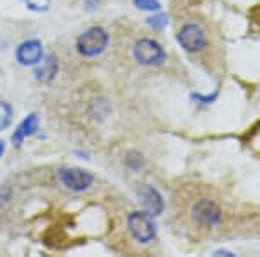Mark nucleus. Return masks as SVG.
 Listing matches in <instances>:
<instances>
[{
    "mask_svg": "<svg viewBox=\"0 0 260 257\" xmlns=\"http://www.w3.org/2000/svg\"><path fill=\"white\" fill-rule=\"evenodd\" d=\"M108 42H110V37H108L106 30H103L99 26H92L78 37L77 49L82 56L95 58L108 47Z\"/></svg>",
    "mask_w": 260,
    "mask_h": 257,
    "instance_id": "f257e3e1",
    "label": "nucleus"
},
{
    "mask_svg": "<svg viewBox=\"0 0 260 257\" xmlns=\"http://www.w3.org/2000/svg\"><path fill=\"white\" fill-rule=\"evenodd\" d=\"M128 231L134 240L139 243H149L156 237V227L153 224V219L146 212H132L127 219Z\"/></svg>",
    "mask_w": 260,
    "mask_h": 257,
    "instance_id": "f03ea898",
    "label": "nucleus"
},
{
    "mask_svg": "<svg viewBox=\"0 0 260 257\" xmlns=\"http://www.w3.org/2000/svg\"><path fill=\"white\" fill-rule=\"evenodd\" d=\"M134 58L139 65L144 66H158L165 61V50L156 40L141 39L134 45Z\"/></svg>",
    "mask_w": 260,
    "mask_h": 257,
    "instance_id": "7ed1b4c3",
    "label": "nucleus"
},
{
    "mask_svg": "<svg viewBox=\"0 0 260 257\" xmlns=\"http://www.w3.org/2000/svg\"><path fill=\"white\" fill-rule=\"evenodd\" d=\"M191 217L200 226H215L220 222L222 212L215 202L208 200V198H200L191 207Z\"/></svg>",
    "mask_w": 260,
    "mask_h": 257,
    "instance_id": "20e7f679",
    "label": "nucleus"
},
{
    "mask_svg": "<svg viewBox=\"0 0 260 257\" xmlns=\"http://www.w3.org/2000/svg\"><path fill=\"white\" fill-rule=\"evenodd\" d=\"M177 40L180 47L187 52H200L207 45V37H205L203 28L196 23L184 24L177 33Z\"/></svg>",
    "mask_w": 260,
    "mask_h": 257,
    "instance_id": "39448f33",
    "label": "nucleus"
},
{
    "mask_svg": "<svg viewBox=\"0 0 260 257\" xmlns=\"http://www.w3.org/2000/svg\"><path fill=\"white\" fill-rule=\"evenodd\" d=\"M59 179L62 183V186L68 188L70 191L75 193H82L85 189L90 188V184L94 183V176L89 170H83V168H64L61 170Z\"/></svg>",
    "mask_w": 260,
    "mask_h": 257,
    "instance_id": "423d86ee",
    "label": "nucleus"
},
{
    "mask_svg": "<svg viewBox=\"0 0 260 257\" xmlns=\"http://www.w3.org/2000/svg\"><path fill=\"white\" fill-rule=\"evenodd\" d=\"M42 58H44V49L40 40H26L16 50V60L23 66H35Z\"/></svg>",
    "mask_w": 260,
    "mask_h": 257,
    "instance_id": "0eeeda50",
    "label": "nucleus"
},
{
    "mask_svg": "<svg viewBox=\"0 0 260 257\" xmlns=\"http://www.w3.org/2000/svg\"><path fill=\"white\" fill-rule=\"evenodd\" d=\"M137 195H139L142 205H144V209L148 210L149 216H160L163 212V209H165L163 198L153 186L144 184V186H141L137 189Z\"/></svg>",
    "mask_w": 260,
    "mask_h": 257,
    "instance_id": "6e6552de",
    "label": "nucleus"
},
{
    "mask_svg": "<svg viewBox=\"0 0 260 257\" xmlns=\"http://www.w3.org/2000/svg\"><path fill=\"white\" fill-rule=\"evenodd\" d=\"M57 75V60L50 54V56L42 58L40 63H37L35 68V78L42 83H49L56 78Z\"/></svg>",
    "mask_w": 260,
    "mask_h": 257,
    "instance_id": "1a4fd4ad",
    "label": "nucleus"
},
{
    "mask_svg": "<svg viewBox=\"0 0 260 257\" xmlns=\"http://www.w3.org/2000/svg\"><path fill=\"white\" fill-rule=\"evenodd\" d=\"M37 129H39V117H37L35 113H31V115H28L26 119L18 125V129L14 130V134H12V142H14V145H21L26 137L33 136V134L37 132Z\"/></svg>",
    "mask_w": 260,
    "mask_h": 257,
    "instance_id": "9d476101",
    "label": "nucleus"
},
{
    "mask_svg": "<svg viewBox=\"0 0 260 257\" xmlns=\"http://www.w3.org/2000/svg\"><path fill=\"white\" fill-rule=\"evenodd\" d=\"M11 120H12V108H11V104L0 101V132H2L4 129L9 127Z\"/></svg>",
    "mask_w": 260,
    "mask_h": 257,
    "instance_id": "9b49d317",
    "label": "nucleus"
},
{
    "mask_svg": "<svg viewBox=\"0 0 260 257\" xmlns=\"http://www.w3.org/2000/svg\"><path fill=\"white\" fill-rule=\"evenodd\" d=\"M26 4V7L33 12H44L49 9L50 0H23Z\"/></svg>",
    "mask_w": 260,
    "mask_h": 257,
    "instance_id": "f8f14e48",
    "label": "nucleus"
},
{
    "mask_svg": "<svg viewBox=\"0 0 260 257\" xmlns=\"http://www.w3.org/2000/svg\"><path fill=\"white\" fill-rule=\"evenodd\" d=\"M148 24L151 28H154V30H163V28L169 24V18H167V14L151 16V18L148 19Z\"/></svg>",
    "mask_w": 260,
    "mask_h": 257,
    "instance_id": "ddd939ff",
    "label": "nucleus"
},
{
    "mask_svg": "<svg viewBox=\"0 0 260 257\" xmlns=\"http://www.w3.org/2000/svg\"><path fill=\"white\" fill-rule=\"evenodd\" d=\"M134 4L142 11H158L161 7L158 0H134Z\"/></svg>",
    "mask_w": 260,
    "mask_h": 257,
    "instance_id": "4468645a",
    "label": "nucleus"
},
{
    "mask_svg": "<svg viewBox=\"0 0 260 257\" xmlns=\"http://www.w3.org/2000/svg\"><path fill=\"white\" fill-rule=\"evenodd\" d=\"M127 165L128 167H132L134 170H137V168H141L142 167V157L139 153H128V158H127Z\"/></svg>",
    "mask_w": 260,
    "mask_h": 257,
    "instance_id": "2eb2a0df",
    "label": "nucleus"
},
{
    "mask_svg": "<svg viewBox=\"0 0 260 257\" xmlns=\"http://www.w3.org/2000/svg\"><path fill=\"white\" fill-rule=\"evenodd\" d=\"M192 99H198L201 101V103H212V101H215L217 99V92H213L212 96H200V94H192Z\"/></svg>",
    "mask_w": 260,
    "mask_h": 257,
    "instance_id": "dca6fc26",
    "label": "nucleus"
},
{
    "mask_svg": "<svg viewBox=\"0 0 260 257\" xmlns=\"http://www.w3.org/2000/svg\"><path fill=\"white\" fill-rule=\"evenodd\" d=\"M215 255H233L231 252H225V250H219V252H215Z\"/></svg>",
    "mask_w": 260,
    "mask_h": 257,
    "instance_id": "f3484780",
    "label": "nucleus"
},
{
    "mask_svg": "<svg viewBox=\"0 0 260 257\" xmlns=\"http://www.w3.org/2000/svg\"><path fill=\"white\" fill-rule=\"evenodd\" d=\"M4 150H6V145H4V141H0V157L4 155Z\"/></svg>",
    "mask_w": 260,
    "mask_h": 257,
    "instance_id": "a211bd4d",
    "label": "nucleus"
}]
</instances>
